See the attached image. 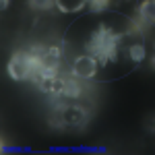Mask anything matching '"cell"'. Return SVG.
Masks as SVG:
<instances>
[{
  "mask_svg": "<svg viewBox=\"0 0 155 155\" xmlns=\"http://www.w3.org/2000/svg\"><path fill=\"white\" fill-rule=\"evenodd\" d=\"M8 4H11V0H2V8H6Z\"/></svg>",
  "mask_w": 155,
  "mask_h": 155,
  "instance_id": "7c38bea8",
  "label": "cell"
},
{
  "mask_svg": "<svg viewBox=\"0 0 155 155\" xmlns=\"http://www.w3.org/2000/svg\"><path fill=\"white\" fill-rule=\"evenodd\" d=\"M27 4H29V8H33V11H50V8H54L56 6V0H27Z\"/></svg>",
  "mask_w": 155,
  "mask_h": 155,
  "instance_id": "9c48e42d",
  "label": "cell"
},
{
  "mask_svg": "<svg viewBox=\"0 0 155 155\" xmlns=\"http://www.w3.org/2000/svg\"><path fill=\"white\" fill-rule=\"evenodd\" d=\"M87 50L89 54L97 58V62L101 64H107V62H114L118 58V35H114L112 31H107L106 27L101 25L95 33L91 35L89 44H87Z\"/></svg>",
  "mask_w": 155,
  "mask_h": 155,
  "instance_id": "6da1fadb",
  "label": "cell"
},
{
  "mask_svg": "<svg viewBox=\"0 0 155 155\" xmlns=\"http://www.w3.org/2000/svg\"><path fill=\"white\" fill-rule=\"evenodd\" d=\"M37 62V52H25V50H19V52H15L8 60V74H11L15 81H27V79H31V74L35 71Z\"/></svg>",
  "mask_w": 155,
  "mask_h": 155,
  "instance_id": "7a4b0ae2",
  "label": "cell"
},
{
  "mask_svg": "<svg viewBox=\"0 0 155 155\" xmlns=\"http://www.w3.org/2000/svg\"><path fill=\"white\" fill-rule=\"evenodd\" d=\"M126 58L132 60V62H141L145 58V44H139V46H132L128 52H126Z\"/></svg>",
  "mask_w": 155,
  "mask_h": 155,
  "instance_id": "30bf717a",
  "label": "cell"
},
{
  "mask_svg": "<svg viewBox=\"0 0 155 155\" xmlns=\"http://www.w3.org/2000/svg\"><path fill=\"white\" fill-rule=\"evenodd\" d=\"M97 68H99L97 58H93L91 54H83V56H77L74 62H72V77H77L79 81L93 79Z\"/></svg>",
  "mask_w": 155,
  "mask_h": 155,
  "instance_id": "3957f363",
  "label": "cell"
},
{
  "mask_svg": "<svg viewBox=\"0 0 155 155\" xmlns=\"http://www.w3.org/2000/svg\"><path fill=\"white\" fill-rule=\"evenodd\" d=\"M85 120H87V112H85V107L77 106V104H68L60 110V124L62 126L74 128V126L85 124Z\"/></svg>",
  "mask_w": 155,
  "mask_h": 155,
  "instance_id": "277c9868",
  "label": "cell"
},
{
  "mask_svg": "<svg viewBox=\"0 0 155 155\" xmlns=\"http://www.w3.org/2000/svg\"><path fill=\"white\" fill-rule=\"evenodd\" d=\"M87 0H56V6H58L60 12H66V15H72V12H79L85 8Z\"/></svg>",
  "mask_w": 155,
  "mask_h": 155,
  "instance_id": "52a82bcc",
  "label": "cell"
},
{
  "mask_svg": "<svg viewBox=\"0 0 155 155\" xmlns=\"http://www.w3.org/2000/svg\"><path fill=\"white\" fill-rule=\"evenodd\" d=\"M81 93V87H79V79L74 77V79H66L64 81V89H62V97H77Z\"/></svg>",
  "mask_w": 155,
  "mask_h": 155,
  "instance_id": "ba28073f",
  "label": "cell"
},
{
  "mask_svg": "<svg viewBox=\"0 0 155 155\" xmlns=\"http://www.w3.org/2000/svg\"><path fill=\"white\" fill-rule=\"evenodd\" d=\"M104 27H106L107 31H112L114 35H122V33H126V31H130V29H137V27H141L139 21H132L128 17H120V15H114V17H110L107 21H104Z\"/></svg>",
  "mask_w": 155,
  "mask_h": 155,
  "instance_id": "5b68a950",
  "label": "cell"
},
{
  "mask_svg": "<svg viewBox=\"0 0 155 155\" xmlns=\"http://www.w3.org/2000/svg\"><path fill=\"white\" fill-rule=\"evenodd\" d=\"M153 66H155V46H153Z\"/></svg>",
  "mask_w": 155,
  "mask_h": 155,
  "instance_id": "4fadbf2b",
  "label": "cell"
},
{
  "mask_svg": "<svg viewBox=\"0 0 155 155\" xmlns=\"http://www.w3.org/2000/svg\"><path fill=\"white\" fill-rule=\"evenodd\" d=\"M139 25H155V0H143L139 6Z\"/></svg>",
  "mask_w": 155,
  "mask_h": 155,
  "instance_id": "8992f818",
  "label": "cell"
},
{
  "mask_svg": "<svg viewBox=\"0 0 155 155\" xmlns=\"http://www.w3.org/2000/svg\"><path fill=\"white\" fill-rule=\"evenodd\" d=\"M87 4H89V8H91V11L99 12V11H104L107 4H110V0H87Z\"/></svg>",
  "mask_w": 155,
  "mask_h": 155,
  "instance_id": "8fae6325",
  "label": "cell"
}]
</instances>
